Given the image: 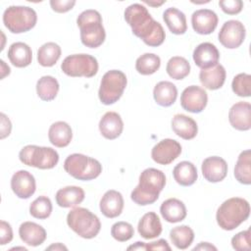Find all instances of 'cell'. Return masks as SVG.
Returning a JSON list of instances; mask_svg holds the SVG:
<instances>
[{
	"mask_svg": "<svg viewBox=\"0 0 251 251\" xmlns=\"http://www.w3.org/2000/svg\"><path fill=\"white\" fill-rule=\"evenodd\" d=\"M64 169L78 180H91L102 173V165L98 160L80 153L69 155L64 162Z\"/></svg>",
	"mask_w": 251,
	"mask_h": 251,
	"instance_id": "6",
	"label": "cell"
},
{
	"mask_svg": "<svg viewBox=\"0 0 251 251\" xmlns=\"http://www.w3.org/2000/svg\"><path fill=\"white\" fill-rule=\"evenodd\" d=\"M228 121L231 126L237 130H249L251 128L250 103L240 101L233 104L228 112Z\"/></svg>",
	"mask_w": 251,
	"mask_h": 251,
	"instance_id": "15",
	"label": "cell"
},
{
	"mask_svg": "<svg viewBox=\"0 0 251 251\" xmlns=\"http://www.w3.org/2000/svg\"><path fill=\"white\" fill-rule=\"evenodd\" d=\"M226 76V70L221 64H217L209 69L201 70L199 73V80L201 84L210 90L221 88L225 83Z\"/></svg>",
	"mask_w": 251,
	"mask_h": 251,
	"instance_id": "22",
	"label": "cell"
},
{
	"mask_svg": "<svg viewBox=\"0 0 251 251\" xmlns=\"http://www.w3.org/2000/svg\"><path fill=\"white\" fill-rule=\"evenodd\" d=\"M61 69L65 75L72 77H92L98 72V62L89 54H74L63 60Z\"/></svg>",
	"mask_w": 251,
	"mask_h": 251,
	"instance_id": "10",
	"label": "cell"
},
{
	"mask_svg": "<svg viewBox=\"0 0 251 251\" xmlns=\"http://www.w3.org/2000/svg\"><path fill=\"white\" fill-rule=\"evenodd\" d=\"M20 238L29 246H39L46 239V230L33 222H24L19 227Z\"/></svg>",
	"mask_w": 251,
	"mask_h": 251,
	"instance_id": "21",
	"label": "cell"
},
{
	"mask_svg": "<svg viewBox=\"0 0 251 251\" xmlns=\"http://www.w3.org/2000/svg\"><path fill=\"white\" fill-rule=\"evenodd\" d=\"M250 215V205L240 197H231L224 201L217 210L216 220L225 230H232L245 222Z\"/></svg>",
	"mask_w": 251,
	"mask_h": 251,
	"instance_id": "3",
	"label": "cell"
},
{
	"mask_svg": "<svg viewBox=\"0 0 251 251\" xmlns=\"http://www.w3.org/2000/svg\"><path fill=\"white\" fill-rule=\"evenodd\" d=\"M52 213V202L47 196H39L29 206V214L39 220L47 219Z\"/></svg>",
	"mask_w": 251,
	"mask_h": 251,
	"instance_id": "38",
	"label": "cell"
},
{
	"mask_svg": "<svg viewBox=\"0 0 251 251\" xmlns=\"http://www.w3.org/2000/svg\"><path fill=\"white\" fill-rule=\"evenodd\" d=\"M163 20L170 31L174 34H183L187 29L185 15L176 8L171 7L163 13Z\"/></svg>",
	"mask_w": 251,
	"mask_h": 251,
	"instance_id": "30",
	"label": "cell"
},
{
	"mask_svg": "<svg viewBox=\"0 0 251 251\" xmlns=\"http://www.w3.org/2000/svg\"><path fill=\"white\" fill-rule=\"evenodd\" d=\"M127 79L126 75L119 70H111L102 76L98 97L102 104L112 105L123 95Z\"/></svg>",
	"mask_w": 251,
	"mask_h": 251,
	"instance_id": "9",
	"label": "cell"
},
{
	"mask_svg": "<svg viewBox=\"0 0 251 251\" xmlns=\"http://www.w3.org/2000/svg\"><path fill=\"white\" fill-rule=\"evenodd\" d=\"M166 185L165 174L157 169H145L139 176V182L131 191V200L140 206L153 204Z\"/></svg>",
	"mask_w": 251,
	"mask_h": 251,
	"instance_id": "2",
	"label": "cell"
},
{
	"mask_svg": "<svg viewBox=\"0 0 251 251\" xmlns=\"http://www.w3.org/2000/svg\"><path fill=\"white\" fill-rule=\"evenodd\" d=\"M170 239L177 249L184 250L193 242L194 231L188 226H178L171 229Z\"/></svg>",
	"mask_w": 251,
	"mask_h": 251,
	"instance_id": "35",
	"label": "cell"
},
{
	"mask_svg": "<svg viewBox=\"0 0 251 251\" xmlns=\"http://www.w3.org/2000/svg\"><path fill=\"white\" fill-rule=\"evenodd\" d=\"M14 249H22V250L26 251V248H25V247H14V248H12L11 250H14Z\"/></svg>",
	"mask_w": 251,
	"mask_h": 251,
	"instance_id": "52",
	"label": "cell"
},
{
	"mask_svg": "<svg viewBox=\"0 0 251 251\" xmlns=\"http://www.w3.org/2000/svg\"><path fill=\"white\" fill-rule=\"evenodd\" d=\"M84 196L85 194L81 187L70 185L59 189L55 199L58 206L62 208H74L83 201Z\"/></svg>",
	"mask_w": 251,
	"mask_h": 251,
	"instance_id": "26",
	"label": "cell"
},
{
	"mask_svg": "<svg viewBox=\"0 0 251 251\" xmlns=\"http://www.w3.org/2000/svg\"><path fill=\"white\" fill-rule=\"evenodd\" d=\"M37 21L36 12L26 6H10L3 14L4 25L12 33H23L34 27Z\"/></svg>",
	"mask_w": 251,
	"mask_h": 251,
	"instance_id": "7",
	"label": "cell"
},
{
	"mask_svg": "<svg viewBox=\"0 0 251 251\" xmlns=\"http://www.w3.org/2000/svg\"><path fill=\"white\" fill-rule=\"evenodd\" d=\"M13 239V230L9 223L5 221L0 222V244L5 245Z\"/></svg>",
	"mask_w": 251,
	"mask_h": 251,
	"instance_id": "44",
	"label": "cell"
},
{
	"mask_svg": "<svg viewBox=\"0 0 251 251\" xmlns=\"http://www.w3.org/2000/svg\"><path fill=\"white\" fill-rule=\"evenodd\" d=\"M125 20L132 33L146 45L157 47L164 42L166 33L163 26L152 18L145 6L138 3L129 5L125 10Z\"/></svg>",
	"mask_w": 251,
	"mask_h": 251,
	"instance_id": "1",
	"label": "cell"
},
{
	"mask_svg": "<svg viewBox=\"0 0 251 251\" xmlns=\"http://www.w3.org/2000/svg\"><path fill=\"white\" fill-rule=\"evenodd\" d=\"M146 250H168L171 251V247L166 239H159L150 243H146Z\"/></svg>",
	"mask_w": 251,
	"mask_h": 251,
	"instance_id": "46",
	"label": "cell"
},
{
	"mask_svg": "<svg viewBox=\"0 0 251 251\" xmlns=\"http://www.w3.org/2000/svg\"><path fill=\"white\" fill-rule=\"evenodd\" d=\"M161 66V59L154 53H145L139 56L135 62L136 71L143 75L156 73Z\"/></svg>",
	"mask_w": 251,
	"mask_h": 251,
	"instance_id": "37",
	"label": "cell"
},
{
	"mask_svg": "<svg viewBox=\"0 0 251 251\" xmlns=\"http://www.w3.org/2000/svg\"><path fill=\"white\" fill-rule=\"evenodd\" d=\"M232 91L240 97H249L251 94V75L245 73L236 75L231 82Z\"/></svg>",
	"mask_w": 251,
	"mask_h": 251,
	"instance_id": "39",
	"label": "cell"
},
{
	"mask_svg": "<svg viewBox=\"0 0 251 251\" xmlns=\"http://www.w3.org/2000/svg\"><path fill=\"white\" fill-rule=\"evenodd\" d=\"M153 97L158 105L162 107H169L173 105L176 100V86L171 81H160L155 85L153 89Z\"/></svg>",
	"mask_w": 251,
	"mask_h": 251,
	"instance_id": "28",
	"label": "cell"
},
{
	"mask_svg": "<svg viewBox=\"0 0 251 251\" xmlns=\"http://www.w3.org/2000/svg\"><path fill=\"white\" fill-rule=\"evenodd\" d=\"M193 61L201 70L209 69L218 64L220 52L211 42H203L197 45L193 51Z\"/></svg>",
	"mask_w": 251,
	"mask_h": 251,
	"instance_id": "18",
	"label": "cell"
},
{
	"mask_svg": "<svg viewBox=\"0 0 251 251\" xmlns=\"http://www.w3.org/2000/svg\"><path fill=\"white\" fill-rule=\"evenodd\" d=\"M201 171L206 180L209 182H219L226 176L227 164L221 157L211 156L203 161Z\"/></svg>",
	"mask_w": 251,
	"mask_h": 251,
	"instance_id": "17",
	"label": "cell"
},
{
	"mask_svg": "<svg viewBox=\"0 0 251 251\" xmlns=\"http://www.w3.org/2000/svg\"><path fill=\"white\" fill-rule=\"evenodd\" d=\"M61 52V47L57 43H44L37 51V61L42 67H52L60 59Z\"/></svg>",
	"mask_w": 251,
	"mask_h": 251,
	"instance_id": "34",
	"label": "cell"
},
{
	"mask_svg": "<svg viewBox=\"0 0 251 251\" xmlns=\"http://www.w3.org/2000/svg\"><path fill=\"white\" fill-rule=\"evenodd\" d=\"M172 129L179 137L185 140L193 139L198 132L196 122L183 114H176L172 120Z\"/></svg>",
	"mask_w": 251,
	"mask_h": 251,
	"instance_id": "23",
	"label": "cell"
},
{
	"mask_svg": "<svg viewBox=\"0 0 251 251\" xmlns=\"http://www.w3.org/2000/svg\"><path fill=\"white\" fill-rule=\"evenodd\" d=\"M234 177L242 183L249 185L251 183V151L250 149L242 151L234 167Z\"/></svg>",
	"mask_w": 251,
	"mask_h": 251,
	"instance_id": "32",
	"label": "cell"
},
{
	"mask_svg": "<svg viewBox=\"0 0 251 251\" xmlns=\"http://www.w3.org/2000/svg\"><path fill=\"white\" fill-rule=\"evenodd\" d=\"M137 230L144 239H152L158 237L162 233V224L155 212L144 214L138 222Z\"/></svg>",
	"mask_w": 251,
	"mask_h": 251,
	"instance_id": "25",
	"label": "cell"
},
{
	"mask_svg": "<svg viewBox=\"0 0 251 251\" xmlns=\"http://www.w3.org/2000/svg\"><path fill=\"white\" fill-rule=\"evenodd\" d=\"M175 180L182 186L192 185L198 177L196 167L188 161H182L176 165L173 170Z\"/></svg>",
	"mask_w": 251,
	"mask_h": 251,
	"instance_id": "31",
	"label": "cell"
},
{
	"mask_svg": "<svg viewBox=\"0 0 251 251\" xmlns=\"http://www.w3.org/2000/svg\"><path fill=\"white\" fill-rule=\"evenodd\" d=\"M250 239L251 232L250 229H246L238 232L231 238V246L237 251H248L250 250Z\"/></svg>",
	"mask_w": 251,
	"mask_h": 251,
	"instance_id": "41",
	"label": "cell"
},
{
	"mask_svg": "<svg viewBox=\"0 0 251 251\" xmlns=\"http://www.w3.org/2000/svg\"><path fill=\"white\" fill-rule=\"evenodd\" d=\"M181 153V145L175 139L165 138L151 150V158L159 165H169Z\"/></svg>",
	"mask_w": 251,
	"mask_h": 251,
	"instance_id": "13",
	"label": "cell"
},
{
	"mask_svg": "<svg viewBox=\"0 0 251 251\" xmlns=\"http://www.w3.org/2000/svg\"><path fill=\"white\" fill-rule=\"evenodd\" d=\"M219 6L226 14L236 15L241 12L243 2L241 0H221L219 1Z\"/></svg>",
	"mask_w": 251,
	"mask_h": 251,
	"instance_id": "42",
	"label": "cell"
},
{
	"mask_svg": "<svg viewBox=\"0 0 251 251\" xmlns=\"http://www.w3.org/2000/svg\"><path fill=\"white\" fill-rule=\"evenodd\" d=\"M8 58L12 65L17 68L27 67L32 60L31 48L26 43L15 42L9 47Z\"/></svg>",
	"mask_w": 251,
	"mask_h": 251,
	"instance_id": "29",
	"label": "cell"
},
{
	"mask_svg": "<svg viewBox=\"0 0 251 251\" xmlns=\"http://www.w3.org/2000/svg\"><path fill=\"white\" fill-rule=\"evenodd\" d=\"M46 250H68V248L65 245H63L62 243L58 242V243H55V244H52V245L48 246L46 248Z\"/></svg>",
	"mask_w": 251,
	"mask_h": 251,
	"instance_id": "50",
	"label": "cell"
},
{
	"mask_svg": "<svg viewBox=\"0 0 251 251\" xmlns=\"http://www.w3.org/2000/svg\"><path fill=\"white\" fill-rule=\"evenodd\" d=\"M11 188L19 198L27 199L35 192V178L27 171H18L11 178Z\"/></svg>",
	"mask_w": 251,
	"mask_h": 251,
	"instance_id": "14",
	"label": "cell"
},
{
	"mask_svg": "<svg viewBox=\"0 0 251 251\" xmlns=\"http://www.w3.org/2000/svg\"><path fill=\"white\" fill-rule=\"evenodd\" d=\"M208 102V95L204 88L197 85H190L184 88L180 95L181 107L190 113L202 112Z\"/></svg>",
	"mask_w": 251,
	"mask_h": 251,
	"instance_id": "12",
	"label": "cell"
},
{
	"mask_svg": "<svg viewBox=\"0 0 251 251\" xmlns=\"http://www.w3.org/2000/svg\"><path fill=\"white\" fill-rule=\"evenodd\" d=\"M75 5V1L74 0H51L50 6L53 11L56 13H66L73 9Z\"/></svg>",
	"mask_w": 251,
	"mask_h": 251,
	"instance_id": "43",
	"label": "cell"
},
{
	"mask_svg": "<svg viewBox=\"0 0 251 251\" xmlns=\"http://www.w3.org/2000/svg\"><path fill=\"white\" fill-rule=\"evenodd\" d=\"M76 25L80 30L81 43L88 48H97L105 41L106 32L100 13L88 9L79 14Z\"/></svg>",
	"mask_w": 251,
	"mask_h": 251,
	"instance_id": "4",
	"label": "cell"
},
{
	"mask_svg": "<svg viewBox=\"0 0 251 251\" xmlns=\"http://www.w3.org/2000/svg\"><path fill=\"white\" fill-rule=\"evenodd\" d=\"M48 138L52 145L59 148L66 147L71 143L73 138L72 128L66 122H55L49 127Z\"/></svg>",
	"mask_w": 251,
	"mask_h": 251,
	"instance_id": "27",
	"label": "cell"
},
{
	"mask_svg": "<svg viewBox=\"0 0 251 251\" xmlns=\"http://www.w3.org/2000/svg\"><path fill=\"white\" fill-rule=\"evenodd\" d=\"M193 250H217V247L209 242H200L193 248Z\"/></svg>",
	"mask_w": 251,
	"mask_h": 251,
	"instance_id": "47",
	"label": "cell"
},
{
	"mask_svg": "<svg viewBox=\"0 0 251 251\" xmlns=\"http://www.w3.org/2000/svg\"><path fill=\"white\" fill-rule=\"evenodd\" d=\"M19 158L23 164L41 170L52 169L59 162V154L55 149L37 145L25 146L20 151Z\"/></svg>",
	"mask_w": 251,
	"mask_h": 251,
	"instance_id": "8",
	"label": "cell"
},
{
	"mask_svg": "<svg viewBox=\"0 0 251 251\" xmlns=\"http://www.w3.org/2000/svg\"><path fill=\"white\" fill-rule=\"evenodd\" d=\"M217 14L209 9H200L191 16V25L195 32L199 34H210L218 25Z\"/></svg>",
	"mask_w": 251,
	"mask_h": 251,
	"instance_id": "16",
	"label": "cell"
},
{
	"mask_svg": "<svg viewBox=\"0 0 251 251\" xmlns=\"http://www.w3.org/2000/svg\"><path fill=\"white\" fill-rule=\"evenodd\" d=\"M60 85L58 80L52 75L41 76L36 83V93L43 101H51L56 98Z\"/></svg>",
	"mask_w": 251,
	"mask_h": 251,
	"instance_id": "33",
	"label": "cell"
},
{
	"mask_svg": "<svg viewBox=\"0 0 251 251\" xmlns=\"http://www.w3.org/2000/svg\"><path fill=\"white\" fill-rule=\"evenodd\" d=\"M166 1H161V2H152V1H144L145 4L149 5V6H153V7H158L161 6L162 4H164Z\"/></svg>",
	"mask_w": 251,
	"mask_h": 251,
	"instance_id": "51",
	"label": "cell"
},
{
	"mask_svg": "<svg viewBox=\"0 0 251 251\" xmlns=\"http://www.w3.org/2000/svg\"><path fill=\"white\" fill-rule=\"evenodd\" d=\"M160 213L166 222L172 224L183 221L187 214L183 202L176 198H169L165 200L161 204Z\"/></svg>",
	"mask_w": 251,
	"mask_h": 251,
	"instance_id": "24",
	"label": "cell"
},
{
	"mask_svg": "<svg viewBox=\"0 0 251 251\" xmlns=\"http://www.w3.org/2000/svg\"><path fill=\"white\" fill-rule=\"evenodd\" d=\"M246 35L244 25L236 20L226 21L220 29L219 41L227 49H235L239 47Z\"/></svg>",
	"mask_w": 251,
	"mask_h": 251,
	"instance_id": "11",
	"label": "cell"
},
{
	"mask_svg": "<svg viewBox=\"0 0 251 251\" xmlns=\"http://www.w3.org/2000/svg\"><path fill=\"white\" fill-rule=\"evenodd\" d=\"M101 213L110 219L119 217L124 209L123 195L114 189L108 190L102 196L99 203Z\"/></svg>",
	"mask_w": 251,
	"mask_h": 251,
	"instance_id": "19",
	"label": "cell"
},
{
	"mask_svg": "<svg viewBox=\"0 0 251 251\" xmlns=\"http://www.w3.org/2000/svg\"><path fill=\"white\" fill-rule=\"evenodd\" d=\"M124 129V123L121 116L116 112H107L99 122V130L106 139L118 138Z\"/></svg>",
	"mask_w": 251,
	"mask_h": 251,
	"instance_id": "20",
	"label": "cell"
},
{
	"mask_svg": "<svg viewBox=\"0 0 251 251\" xmlns=\"http://www.w3.org/2000/svg\"><path fill=\"white\" fill-rule=\"evenodd\" d=\"M166 71L172 78L176 80L183 79L190 73V64L185 58L175 56L168 61Z\"/></svg>",
	"mask_w": 251,
	"mask_h": 251,
	"instance_id": "36",
	"label": "cell"
},
{
	"mask_svg": "<svg viewBox=\"0 0 251 251\" xmlns=\"http://www.w3.org/2000/svg\"><path fill=\"white\" fill-rule=\"evenodd\" d=\"M67 224L78 236L85 239L94 238L101 229L99 218L82 207H75L68 213Z\"/></svg>",
	"mask_w": 251,
	"mask_h": 251,
	"instance_id": "5",
	"label": "cell"
},
{
	"mask_svg": "<svg viewBox=\"0 0 251 251\" xmlns=\"http://www.w3.org/2000/svg\"><path fill=\"white\" fill-rule=\"evenodd\" d=\"M127 250H146V243L137 241L133 245L127 247Z\"/></svg>",
	"mask_w": 251,
	"mask_h": 251,
	"instance_id": "48",
	"label": "cell"
},
{
	"mask_svg": "<svg viewBox=\"0 0 251 251\" xmlns=\"http://www.w3.org/2000/svg\"><path fill=\"white\" fill-rule=\"evenodd\" d=\"M0 118H1V126H0L1 139H4L11 133L12 124H11V121L9 120V118L4 113L0 114Z\"/></svg>",
	"mask_w": 251,
	"mask_h": 251,
	"instance_id": "45",
	"label": "cell"
},
{
	"mask_svg": "<svg viewBox=\"0 0 251 251\" xmlns=\"http://www.w3.org/2000/svg\"><path fill=\"white\" fill-rule=\"evenodd\" d=\"M0 63H1V78H4L6 75H8L10 74L11 70H10L9 66H7L5 64V62L3 60H1Z\"/></svg>",
	"mask_w": 251,
	"mask_h": 251,
	"instance_id": "49",
	"label": "cell"
},
{
	"mask_svg": "<svg viewBox=\"0 0 251 251\" xmlns=\"http://www.w3.org/2000/svg\"><path fill=\"white\" fill-rule=\"evenodd\" d=\"M134 234L133 226L126 222H117L111 227V235L114 239L125 242L129 240Z\"/></svg>",
	"mask_w": 251,
	"mask_h": 251,
	"instance_id": "40",
	"label": "cell"
}]
</instances>
